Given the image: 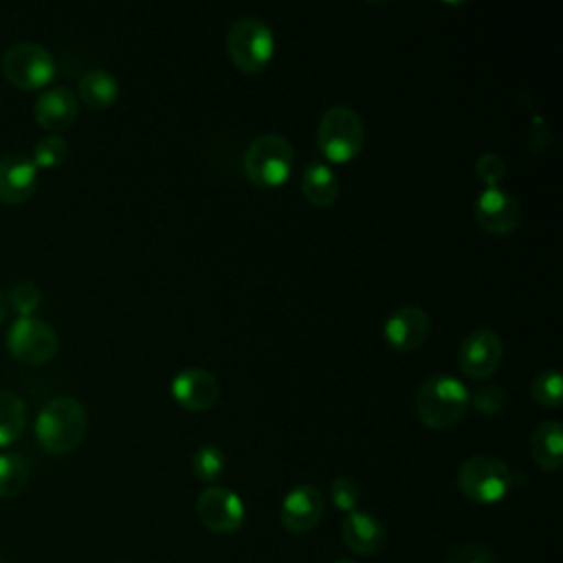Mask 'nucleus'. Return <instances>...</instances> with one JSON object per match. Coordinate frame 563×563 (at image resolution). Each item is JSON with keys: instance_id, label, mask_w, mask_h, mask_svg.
<instances>
[{"instance_id": "nucleus-24", "label": "nucleus", "mask_w": 563, "mask_h": 563, "mask_svg": "<svg viewBox=\"0 0 563 563\" xmlns=\"http://www.w3.org/2000/svg\"><path fill=\"white\" fill-rule=\"evenodd\" d=\"M530 396L537 405L556 409L563 398V380H561L559 369L550 367V369L539 372L530 385Z\"/></svg>"}, {"instance_id": "nucleus-15", "label": "nucleus", "mask_w": 563, "mask_h": 563, "mask_svg": "<svg viewBox=\"0 0 563 563\" xmlns=\"http://www.w3.org/2000/svg\"><path fill=\"white\" fill-rule=\"evenodd\" d=\"M37 187V165L22 152L0 156V200L18 205Z\"/></svg>"}, {"instance_id": "nucleus-16", "label": "nucleus", "mask_w": 563, "mask_h": 563, "mask_svg": "<svg viewBox=\"0 0 563 563\" xmlns=\"http://www.w3.org/2000/svg\"><path fill=\"white\" fill-rule=\"evenodd\" d=\"M341 537L352 552L363 556H374L383 550L387 532L374 515L354 510V512H347V517L343 519Z\"/></svg>"}, {"instance_id": "nucleus-34", "label": "nucleus", "mask_w": 563, "mask_h": 563, "mask_svg": "<svg viewBox=\"0 0 563 563\" xmlns=\"http://www.w3.org/2000/svg\"><path fill=\"white\" fill-rule=\"evenodd\" d=\"M121 563H125V561H121Z\"/></svg>"}, {"instance_id": "nucleus-6", "label": "nucleus", "mask_w": 563, "mask_h": 563, "mask_svg": "<svg viewBox=\"0 0 563 563\" xmlns=\"http://www.w3.org/2000/svg\"><path fill=\"white\" fill-rule=\"evenodd\" d=\"M227 53L238 70L246 75L262 73L275 53V35L257 18H240L227 31Z\"/></svg>"}, {"instance_id": "nucleus-17", "label": "nucleus", "mask_w": 563, "mask_h": 563, "mask_svg": "<svg viewBox=\"0 0 563 563\" xmlns=\"http://www.w3.org/2000/svg\"><path fill=\"white\" fill-rule=\"evenodd\" d=\"M77 110V95L66 86H51L35 101V119L48 130L68 128L75 121Z\"/></svg>"}, {"instance_id": "nucleus-10", "label": "nucleus", "mask_w": 563, "mask_h": 563, "mask_svg": "<svg viewBox=\"0 0 563 563\" xmlns=\"http://www.w3.org/2000/svg\"><path fill=\"white\" fill-rule=\"evenodd\" d=\"M504 345L495 330L477 328L468 332L457 347V365L464 376L473 380L488 378L501 361Z\"/></svg>"}, {"instance_id": "nucleus-30", "label": "nucleus", "mask_w": 563, "mask_h": 563, "mask_svg": "<svg viewBox=\"0 0 563 563\" xmlns=\"http://www.w3.org/2000/svg\"><path fill=\"white\" fill-rule=\"evenodd\" d=\"M446 563H499V561L488 548H484L479 543H466V545L455 548L449 554Z\"/></svg>"}, {"instance_id": "nucleus-5", "label": "nucleus", "mask_w": 563, "mask_h": 563, "mask_svg": "<svg viewBox=\"0 0 563 563\" xmlns=\"http://www.w3.org/2000/svg\"><path fill=\"white\" fill-rule=\"evenodd\" d=\"M460 493L475 504H497L512 488V473L495 455H471L455 475Z\"/></svg>"}, {"instance_id": "nucleus-2", "label": "nucleus", "mask_w": 563, "mask_h": 563, "mask_svg": "<svg viewBox=\"0 0 563 563\" xmlns=\"http://www.w3.org/2000/svg\"><path fill=\"white\" fill-rule=\"evenodd\" d=\"M88 429L84 405L70 396L51 398L37 413L35 435L44 451L62 455L79 446Z\"/></svg>"}, {"instance_id": "nucleus-25", "label": "nucleus", "mask_w": 563, "mask_h": 563, "mask_svg": "<svg viewBox=\"0 0 563 563\" xmlns=\"http://www.w3.org/2000/svg\"><path fill=\"white\" fill-rule=\"evenodd\" d=\"M42 292L35 282L20 279L11 286L7 303L18 312V317H33V312L40 308Z\"/></svg>"}, {"instance_id": "nucleus-13", "label": "nucleus", "mask_w": 563, "mask_h": 563, "mask_svg": "<svg viewBox=\"0 0 563 563\" xmlns=\"http://www.w3.org/2000/svg\"><path fill=\"white\" fill-rule=\"evenodd\" d=\"M431 332L429 314L418 306H402L394 310L383 323V336L396 352L418 350Z\"/></svg>"}, {"instance_id": "nucleus-1", "label": "nucleus", "mask_w": 563, "mask_h": 563, "mask_svg": "<svg viewBox=\"0 0 563 563\" xmlns=\"http://www.w3.org/2000/svg\"><path fill=\"white\" fill-rule=\"evenodd\" d=\"M468 387L451 374L429 376L416 394V413L429 429H449L462 420L471 407Z\"/></svg>"}, {"instance_id": "nucleus-4", "label": "nucleus", "mask_w": 563, "mask_h": 563, "mask_svg": "<svg viewBox=\"0 0 563 563\" xmlns=\"http://www.w3.org/2000/svg\"><path fill=\"white\" fill-rule=\"evenodd\" d=\"M365 145V123L350 106H332L317 128V147L330 163H350Z\"/></svg>"}, {"instance_id": "nucleus-8", "label": "nucleus", "mask_w": 563, "mask_h": 563, "mask_svg": "<svg viewBox=\"0 0 563 563\" xmlns=\"http://www.w3.org/2000/svg\"><path fill=\"white\" fill-rule=\"evenodd\" d=\"M57 345V332L37 317H18L7 332L9 352L26 365H42L51 361Z\"/></svg>"}, {"instance_id": "nucleus-7", "label": "nucleus", "mask_w": 563, "mask_h": 563, "mask_svg": "<svg viewBox=\"0 0 563 563\" xmlns=\"http://www.w3.org/2000/svg\"><path fill=\"white\" fill-rule=\"evenodd\" d=\"M2 73L15 88H42L55 75V59L37 42H15L2 55Z\"/></svg>"}, {"instance_id": "nucleus-29", "label": "nucleus", "mask_w": 563, "mask_h": 563, "mask_svg": "<svg viewBox=\"0 0 563 563\" xmlns=\"http://www.w3.org/2000/svg\"><path fill=\"white\" fill-rule=\"evenodd\" d=\"M330 501L343 512H354L358 504V486L350 477H336L330 484Z\"/></svg>"}, {"instance_id": "nucleus-28", "label": "nucleus", "mask_w": 563, "mask_h": 563, "mask_svg": "<svg viewBox=\"0 0 563 563\" xmlns=\"http://www.w3.org/2000/svg\"><path fill=\"white\" fill-rule=\"evenodd\" d=\"M506 174V161L497 152H484L475 161V176L484 187H499Z\"/></svg>"}, {"instance_id": "nucleus-3", "label": "nucleus", "mask_w": 563, "mask_h": 563, "mask_svg": "<svg viewBox=\"0 0 563 563\" xmlns=\"http://www.w3.org/2000/svg\"><path fill=\"white\" fill-rule=\"evenodd\" d=\"M292 169L295 150L282 134L264 132L255 136L244 152V174L262 189L282 187L292 176Z\"/></svg>"}, {"instance_id": "nucleus-27", "label": "nucleus", "mask_w": 563, "mask_h": 563, "mask_svg": "<svg viewBox=\"0 0 563 563\" xmlns=\"http://www.w3.org/2000/svg\"><path fill=\"white\" fill-rule=\"evenodd\" d=\"M66 154H68V143L57 134H48L35 143L31 158L37 167H55L64 163Z\"/></svg>"}, {"instance_id": "nucleus-11", "label": "nucleus", "mask_w": 563, "mask_h": 563, "mask_svg": "<svg viewBox=\"0 0 563 563\" xmlns=\"http://www.w3.org/2000/svg\"><path fill=\"white\" fill-rule=\"evenodd\" d=\"M473 216L479 229L493 235H510L521 220L519 202L501 187H484L473 200Z\"/></svg>"}, {"instance_id": "nucleus-22", "label": "nucleus", "mask_w": 563, "mask_h": 563, "mask_svg": "<svg viewBox=\"0 0 563 563\" xmlns=\"http://www.w3.org/2000/svg\"><path fill=\"white\" fill-rule=\"evenodd\" d=\"M29 482V464L15 453H0V497H15Z\"/></svg>"}, {"instance_id": "nucleus-31", "label": "nucleus", "mask_w": 563, "mask_h": 563, "mask_svg": "<svg viewBox=\"0 0 563 563\" xmlns=\"http://www.w3.org/2000/svg\"><path fill=\"white\" fill-rule=\"evenodd\" d=\"M550 130H548V123L543 117H534L532 119V125H530V132H528V141H530V147L534 152H543L550 143Z\"/></svg>"}, {"instance_id": "nucleus-18", "label": "nucleus", "mask_w": 563, "mask_h": 563, "mask_svg": "<svg viewBox=\"0 0 563 563\" xmlns=\"http://www.w3.org/2000/svg\"><path fill=\"white\" fill-rule=\"evenodd\" d=\"M530 455L541 471L554 473L563 464V427L556 420L541 422L530 438Z\"/></svg>"}, {"instance_id": "nucleus-21", "label": "nucleus", "mask_w": 563, "mask_h": 563, "mask_svg": "<svg viewBox=\"0 0 563 563\" xmlns=\"http://www.w3.org/2000/svg\"><path fill=\"white\" fill-rule=\"evenodd\" d=\"M26 422V405L24 400L11 391L0 389V446L11 444L18 440Z\"/></svg>"}, {"instance_id": "nucleus-14", "label": "nucleus", "mask_w": 563, "mask_h": 563, "mask_svg": "<svg viewBox=\"0 0 563 563\" xmlns=\"http://www.w3.org/2000/svg\"><path fill=\"white\" fill-rule=\"evenodd\" d=\"M172 398L187 411H207L218 402L220 385L205 367H185L172 378Z\"/></svg>"}, {"instance_id": "nucleus-33", "label": "nucleus", "mask_w": 563, "mask_h": 563, "mask_svg": "<svg viewBox=\"0 0 563 563\" xmlns=\"http://www.w3.org/2000/svg\"><path fill=\"white\" fill-rule=\"evenodd\" d=\"M332 563H356V561H352V559H336V561H332Z\"/></svg>"}, {"instance_id": "nucleus-26", "label": "nucleus", "mask_w": 563, "mask_h": 563, "mask_svg": "<svg viewBox=\"0 0 563 563\" xmlns=\"http://www.w3.org/2000/svg\"><path fill=\"white\" fill-rule=\"evenodd\" d=\"M482 416H497L506 407V391L497 383H486L471 394V402Z\"/></svg>"}, {"instance_id": "nucleus-32", "label": "nucleus", "mask_w": 563, "mask_h": 563, "mask_svg": "<svg viewBox=\"0 0 563 563\" xmlns=\"http://www.w3.org/2000/svg\"><path fill=\"white\" fill-rule=\"evenodd\" d=\"M7 308H9V303H7V295L0 290V323L4 321V317H7Z\"/></svg>"}, {"instance_id": "nucleus-20", "label": "nucleus", "mask_w": 563, "mask_h": 563, "mask_svg": "<svg viewBox=\"0 0 563 563\" xmlns=\"http://www.w3.org/2000/svg\"><path fill=\"white\" fill-rule=\"evenodd\" d=\"M79 97L86 106L95 110L110 108L119 97V81L112 73L103 68L86 70L79 79Z\"/></svg>"}, {"instance_id": "nucleus-23", "label": "nucleus", "mask_w": 563, "mask_h": 563, "mask_svg": "<svg viewBox=\"0 0 563 563\" xmlns=\"http://www.w3.org/2000/svg\"><path fill=\"white\" fill-rule=\"evenodd\" d=\"M224 468H227V457L213 444H202L191 453V471L205 484L218 482L222 477Z\"/></svg>"}, {"instance_id": "nucleus-9", "label": "nucleus", "mask_w": 563, "mask_h": 563, "mask_svg": "<svg viewBox=\"0 0 563 563\" xmlns=\"http://www.w3.org/2000/svg\"><path fill=\"white\" fill-rule=\"evenodd\" d=\"M196 515L207 530L231 534L244 523V504L235 490L211 484L198 495Z\"/></svg>"}, {"instance_id": "nucleus-19", "label": "nucleus", "mask_w": 563, "mask_h": 563, "mask_svg": "<svg viewBox=\"0 0 563 563\" xmlns=\"http://www.w3.org/2000/svg\"><path fill=\"white\" fill-rule=\"evenodd\" d=\"M303 198L319 209H328L339 198V180L332 167L323 161H312L301 176Z\"/></svg>"}, {"instance_id": "nucleus-12", "label": "nucleus", "mask_w": 563, "mask_h": 563, "mask_svg": "<svg viewBox=\"0 0 563 563\" xmlns=\"http://www.w3.org/2000/svg\"><path fill=\"white\" fill-rule=\"evenodd\" d=\"M325 499L321 490L312 484L295 486L282 501L279 521L292 534L310 532L323 517Z\"/></svg>"}]
</instances>
